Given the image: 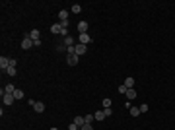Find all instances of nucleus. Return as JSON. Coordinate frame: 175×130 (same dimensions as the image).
<instances>
[{"label": "nucleus", "instance_id": "1", "mask_svg": "<svg viewBox=\"0 0 175 130\" xmlns=\"http://www.w3.org/2000/svg\"><path fill=\"white\" fill-rule=\"evenodd\" d=\"M33 45H35V43H33V39H31V37H29V35H25V37H23V39H22V49H23V51H27V49H31Z\"/></svg>", "mask_w": 175, "mask_h": 130}, {"label": "nucleus", "instance_id": "2", "mask_svg": "<svg viewBox=\"0 0 175 130\" xmlns=\"http://www.w3.org/2000/svg\"><path fill=\"white\" fill-rule=\"evenodd\" d=\"M66 62H68L70 66H76V64H78V54H76V53L66 54Z\"/></svg>", "mask_w": 175, "mask_h": 130}, {"label": "nucleus", "instance_id": "3", "mask_svg": "<svg viewBox=\"0 0 175 130\" xmlns=\"http://www.w3.org/2000/svg\"><path fill=\"white\" fill-rule=\"evenodd\" d=\"M0 68H2V72H6V70L10 68V58H6V56H0Z\"/></svg>", "mask_w": 175, "mask_h": 130}, {"label": "nucleus", "instance_id": "4", "mask_svg": "<svg viewBox=\"0 0 175 130\" xmlns=\"http://www.w3.org/2000/svg\"><path fill=\"white\" fill-rule=\"evenodd\" d=\"M14 93H4V95H2V101H4V105H12V103H14Z\"/></svg>", "mask_w": 175, "mask_h": 130}, {"label": "nucleus", "instance_id": "5", "mask_svg": "<svg viewBox=\"0 0 175 130\" xmlns=\"http://www.w3.org/2000/svg\"><path fill=\"white\" fill-rule=\"evenodd\" d=\"M91 41V37L88 35V33H80V37H78V43H82V45H88Z\"/></svg>", "mask_w": 175, "mask_h": 130}, {"label": "nucleus", "instance_id": "6", "mask_svg": "<svg viewBox=\"0 0 175 130\" xmlns=\"http://www.w3.org/2000/svg\"><path fill=\"white\" fill-rule=\"evenodd\" d=\"M74 124H76L78 128H82V126L86 124V117H82V115H78V117H74Z\"/></svg>", "mask_w": 175, "mask_h": 130}, {"label": "nucleus", "instance_id": "7", "mask_svg": "<svg viewBox=\"0 0 175 130\" xmlns=\"http://www.w3.org/2000/svg\"><path fill=\"white\" fill-rule=\"evenodd\" d=\"M74 53L80 56V54H84L86 53V45H82V43H78V45H74Z\"/></svg>", "mask_w": 175, "mask_h": 130}, {"label": "nucleus", "instance_id": "8", "mask_svg": "<svg viewBox=\"0 0 175 130\" xmlns=\"http://www.w3.org/2000/svg\"><path fill=\"white\" fill-rule=\"evenodd\" d=\"M78 31L80 33H88V22H78Z\"/></svg>", "mask_w": 175, "mask_h": 130}, {"label": "nucleus", "instance_id": "9", "mask_svg": "<svg viewBox=\"0 0 175 130\" xmlns=\"http://www.w3.org/2000/svg\"><path fill=\"white\" fill-rule=\"evenodd\" d=\"M51 31L60 35V33H62V25H60V23H53V25H51Z\"/></svg>", "mask_w": 175, "mask_h": 130}, {"label": "nucleus", "instance_id": "10", "mask_svg": "<svg viewBox=\"0 0 175 130\" xmlns=\"http://www.w3.org/2000/svg\"><path fill=\"white\" fill-rule=\"evenodd\" d=\"M33 109H35L37 113H43V111H45V103H41V101H35V105H33Z\"/></svg>", "mask_w": 175, "mask_h": 130}, {"label": "nucleus", "instance_id": "11", "mask_svg": "<svg viewBox=\"0 0 175 130\" xmlns=\"http://www.w3.org/2000/svg\"><path fill=\"white\" fill-rule=\"evenodd\" d=\"M58 20H60V22H68V12L60 10V12H58Z\"/></svg>", "mask_w": 175, "mask_h": 130}, {"label": "nucleus", "instance_id": "12", "mask_svg": "<svg viewBox=\"0 0 175 130\" xmlns=\"http://www.w3.org/2000/svg\"><path fill=\"white\" fill-rule=\"evenodd\" d=\"M14 91H16V87H14V84H8V86L4 87V89H2V95H4V93H14Z\"/></svg>", "mask_w": 175, "mask_h": 130}, {"label": "nucleus", "instance_id": "13", "mask_svg": "<svg viewBox=\"0 0 175 130\" xmlns=\"http://www.w3.org/2000/svg\"><path fill=\"white\" fill-rule=\"evenodd\" d=\"M27 35H29V37H31L33 41H37V39H39V35H41V33H39V29H31V31L27 33Z\"/></svg>", "mask_w": 175, "mask_h": 130}, {"label": "nucleus", "instance_id": "14", "mask_svg": "<svg viewBox=\"0 0 175 130\" xmlns=\"http://www.w3.org/2000/svg\"><path fill=\"white\" fill-rule=\"evenodd\" d=\"M125 86H127V89H132V87H134V78H127V80H125Z\"/></svg>", "mask_w": 175, "mask_h": 130}, {"label": "nucleus", "instance_id": "15", "mask_svg": "<svg viewBox=\"0 0 175 130\" xmlns=\"http://www.w3.org/2000/svg\"><path fill=\"white\" fill-rule=\"evenodd\" d=\"M64 47H74V39L68 35V37H64Z\"/></svg>", "mask_w": 175, "mask_h": 130}, {"label": "nucleus", "instance_id": "16", "mask_svg": "<svg viewBox=\"0 0 175 130\" xmlns=\"http://www.w3.org/2000/svg\"><path fill=\"white\" fill-rule=\"evenodd\" d=\"M129 111H131V117H138V115H140V109H138V107H132V105H131Z\"/></svg>", "mask_w": 175, "mask_h": 130}, {"label": "nucleus", "instance_id": "17", "mask_svg": "<svg viewBox=\"0 0 175 130\" xmlns=\"http://www.w3.org/2000/svg\"><path fill=\"white\" fill-rule=\"evenodd\" d=\"M127 99H129V101L136 99V91H134V89H129V91H127Z\"/></svg>", "mask_w": 175, "mask_h": 130}, {"label": "nucleus", "instance_id": "18", "mask_svg": "<svg viewBox=\"0 0 175 130\" xmlns=\"http://www.w3.org/2000/svg\"><path fill=\"white\" fill-rule=\"evenodd\" d=\"M93 117H95V120H103L105 119V113H103V111H97V113H93Z\"/></svg>", "mask_w": 175, "mask_h": 130}, {"label": "nucleus", "instance_id": "19", "mask_svg": "<svg viewBox=\"0 0 175 130\" xmlns=\"http://www.w3.org/2000/svg\"><path fill=\"white\" fill-rule=\"evenodd\" d=\"M6 74H8V76H16V74H18V70H16V66H10V68L6 70Z\"/></svg>", "mask_w": 175, "mask_h": 130}, {"label": "nucleus", "instance_id": "20", "mask_svg": "<svg viewBox=\"0 0 175 130\" xmlns=\"http://www.w3.org/2000/svg\"><path fill=\"white\" fill-rule=\"evenodd\" d=\"M14 97L16 99H23V91L22 89H16V91H14Z\"/></svg>", "mask_w": 175, "mask_h": 130}, {"label": "nucleus", "instance_id": "21", "mask_svg": "<svg viewBox=\"0 0 175 130\" xmlns=\"http://www.w3.org/2000/svg\"><path fill=\"white\" fill-rule=\"evenodd\" d=\"M72 12H74V14H80V12H82V6H80V4H72Z\"/></svg>", "mask_w": 175, "mask_h": 130}, {"label": "nucleus", "instance_id": "22", "mask_svg": "<svg viewBox=\"0 0 175 130\" xmlns=\"http://www.w3.org/2000/svg\"><path fill=\"white\" fill-rule=\"evenodd\" d=\"M138 109H140V113H148V105H146V103H142Z\"/></svg>", "mask_w": 175, "mask_h": 130}, {"label": "nucleus", "instance_id": "23", "mask_svg": "<svg viewBox=\"0 0 175 130\" xmlns=\"http://www.w3.org/2000/svg\"><path fill=\"white\" fill-rule=\"evenodd\" d=\"M103 113H105V117H109V115H113V109L107 107V109H103Z\"/></svg>", "mask_w": 175, "mask_h": 130}, {"label": "nucleus", "instance_id": "24", "mask_svg": "<svg viewBox=\"0 0 175 130\" xmlns=\"http://www.w3.org/2000/svg\"><path fill=\"white\" fill-rule=\"evenodd\" d=\"M111 107V99H103V109Z\"/></svg>", "mask_w": 175, "mask_h": 130}, {"label": "nucleus", "instance_id": "25", "mask_svg": "<svg viewBox=\"0 0 175 130\" xmlns=\"http://www.w3.org/2000/svg\"><path fill=\"white\" fill-rule=\"evenodd\" d=\"M127 91H129V89H127V86H125V84H123V86H119V93H127Z\"/></svg>", "mask_w": 175, "mask_h": 130}, {"label": "nucleus", "instance_id": "26", "mask_svg": "<svg viewBox=\"0 0 175 130\" xmlns=\"http://www.w3.org/2000/svg\"><path fill=\"white\" fill-rule=\"evenodd\" d=\"M80 130H93V126H91V124H84Z\"/></svg>", "mask_w": 175, "mask_h": 130}, {"label": "nucleus", "instance_id": "27", "mask_svg": "<svg viewBox=\"0 0 175 130\" xmlns=\"http://www.w3.org/2000/svg\"><path fill=\"white\" fill-rule=\"evenodd\" d=\"M68 130H80V128H78L76 124H74V122H72V124H68Z\"/></svg>", "mask_w": 175, "mask_h": 130}, {"label": "nucleus", "instance_id": "28", "mask_svg": "<svg viewBox=\"0 0 175 130\" xmlns=\"http://www.w3.org/2000/svg\"><path fill=\"white\" fill-rule=\"evenodd\" d=\"M51 130H58V128H51Z\"/></svg>", "mask_w": 175, "mask_h": 130}]
</instances>
